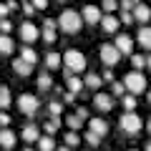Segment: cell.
Listing matches in <instances>:
<instances>
[{"label": "cell", "mask_w": 151, "mask_h": 151, "mask_svg": "<svg viewBox=\"0 0 151 151\" xmlns=\"http://www.w3.org/2000/svg\"><path fill=\"white\" fill-rule=\"evenodd\" d=\"M83 25V18L81 13H76V10H63L58 18V30L60 33H68V35H73V33H78Z\"/></svg>", "instance_id": "1"}, {"label": "cell", "mask_w": 151, "mask_h": 151, "mask_svg": "<svg viewBox=\"0 0 151 151\" xmlns=\"http://www.w3.org/2000/svg\"><path fill=\"white\" fill-rule=\"evenodd\" d=\"M124 86H126V91H129L131 96H141L149 83H146V76L141 73V70H131V73L124 76Z\"/></svg>", "instance_id": "2"}, {"label": "cell", "mask_w": 151, "mask_h": 151, "mask_svg": "<svg viewBox=\"0 0 151 151\" xmlns=\"http://www.w3.org/2000/svg\"><path fill=\"white\" fill-rule=\"evenodd\" d=\"M119 129L124 131V134H129V136L139 134L141 131V116L136 111H124L121 119H119Z\"/></svg>", "instance_id": "3"}, {"label": "cell", "mask_w": 151, "mask_h": 151, "mask_svg": "<svg viewBox=\"0 0 151 151\" xmlns=\"http://www.w3.org/2000/svg\"><path fill=\"white\" fill-rule=\"evenodd\" d=\"M63 65H65V68H70L73 73H81V70H86V55H83L81 50L70 48V50H65V53H63Z\"/></svg>", "instance_id": "4"}, {"label": "cell", "mask_w": 151, "mask_h": 151, "mask_svg": "<svg viewBox=\"0 0 151 151\" xmlns=\"http://www.w3.org/2000/svg\"><path fill=\"white\" fill-rule=\"evenodd\" d=\"M38 108H40V101H38L33 93H20V96H18V111H20V113L33 116Z\"/></svg>", "instance_id": "5"}, {"label": "cell", "mask_w": 151, "mask_h": 151, "mask_svg": "<svg viewBox=\"0 0 151 151\" xmlns=\"http://www.w3.org/2000/svg\"><path fill=\"white\" fill-rule=\"evenodd\" d=\"M98 55H101V60L108 65V68H111V65H116V63L121 60V53H119V48H116L113 43H103L101 48H98Z\"/></svg>", "instance_id": "6"}, {"label": "cell", "mask_w": 151, "mask_h": 151, "mask_svg": "<svg viewBox=\"0 0 151 151\" xmlns=\"http://www.w3.org/2000/svg\"><path fill=\"white\" fill-rule=\"evenodd\" d=\"M38 38H40V30H38V25L33 20H25L20 25V40H25V43H35Z\"/></svg>", "instance_id": "7"}, {"label": "cell", "mask_w": 151, "mask_h": 151, "mask_svg": "<svg viewBox=\"0 0 151 151\" xmlns=\"http://www.w3.org/2000/svg\"><path fill=\"white\" fill-rule=\"evenodd\" d=\"M93 108L101 113H108L113 108V96H108V93H96L93 96Z\"/></svg>", "instance_id": "8"}, {"label": "cell", "mask_w": 151, "mask_h": 151, "mask_svg": "<svg viewBox=\"0 0 151 151\" xmlns=\"http://www.w3.org/2000/svg\"><path fill=\"white\" fill-rule=\"evenodd\" d=\"M116 48H119V53L121 55H134V38L131 35H126V33H121L119 38H116Z\"/></svg>", "instance_id": "9"}, {"label": "cell", "mask_w": 151, "mask_h": 151, "mask_svg": "<svg viewBox=\"0 0 151 151\" xmlns=\"http://www.w3.org/2000/svg\"><path fill=\"white\" fill-rule=\"evenodd\" d=\"M81 18H83V23H88V25H96V23H101L103 13H101V8H96V5H86L83 13H81Z\"/></svg>", "instance_id": "10"}, {"label": "cell", "mask_w": 151, "mask_h": 151, "mask_svg": "<svg viewBox=\"0 0 151 151\" xmlns=\"http://www.w3.org/2000/svg\"><path fill=\"white\" fill-rule=\"evenodd\" d=\"M119 25H121V20L113 15V13H103V18H101V30L103 33H116Z\"/></svg>", "instance_id": "11"}, {"label": "cell", "mask_w": 151, "mask_h": 151, "mask_svg": "<svg viewBox=\"0 0 151 151\" xmlns=\"http://www.w3.org/2000/svg\"><path fill=\"white\" fill-rule=\"evenodd\" d=\"M20 139L28 141V144H33V141L38 144V139H40V129H38L35 124H25V126H23V131H20Z\"/></svg>", "instance_id": "12"}, {"label": "cell", "mask_w": 151, "mask_h": 151, "mask_svg": "<svg viewBox=\"0 0 151 151\" xmlns=\"http://www.w3.org/2000/svg\"><path fill=\"white\" fill-rule=\"evenodd\" d=\"M136 43H139L144 50H151V28L149 25L139 28V33H136Z\"/></svg>", "instance_id": "13"}, {"label": "cell", "mask_w": 151, "mask_h": 151, "mask_svg": "<svg viewBox=\"0 0 151 151\" xmlns=\"http://www.w3.org/2000/svg\"><path fill=\"white\" fill-rule=\"evenodd\" d=\"M88 131H93V134H98L103 139V136L108 134V124L101 119V116H98V119H88Z\"/></svg>", "instance_id": "14"}, {"label": "cell", "mask_w": 151, "mask_h": 151, "mask_svg": "<svg viewBox=\"0 0 151 151\" xmlns=\"http://www.w3.org/2000/svg\"><path fill=\"white\" fill-rule=\"evenodd\" d=\"M13 146H15V134L10 129H0V149L13 151Z\"/></svg>", "instance_id": "15"}, {"label": "cell", "mask_w": 151, "mask_h": 151, "mask_svg": "<svg viewBox=\"0 0 151 151\" xmlns=\"http://www.w3.org/2000/svg\"><path fill=\"white\" fill-rule=\"evenodd\" d=\"M131 13H134V20H139V23H149L151 20V8L144 5V3H139Z\"/></svg>", "instance_id": "16"}, {"label": "cell", "mask_w": 151, "mask_h": 151, "mask_svg": "<svg viewBox=\"0 0 151 151\" xmlns=\"http://www.w3.org/2000/svg\"><path fill=\"white\" fill-rule=\"evenodd\" d=\"M15 50V43H13V38L5 35V33H0V55H10Z\"/></svg>", "instance_id": "17"}, {"label": "cell", "mask_w": 151, "mask_h": 151, "mask_svg": "<svg viewBox=\"0 0 151 151\" xmlns=\"http://www.w3.org/2000/svg\"><path fill=\"white\" fill-rule=\"evenodd\" d=\"M43 63H45V68L55 70V68H60V63H63V55L50 50V53H45V60H43Z\"/></svg>", "instance_id": "18"}, {"label": "cell", "mask_w": 151, "mask_h": 151, "mask_svg": "<svg viewBox=\"0 0 151 151\" xmlns=\"http://www.w3.org/2000/svg\"><path fill=\"white\" fill-rule=\"evenodd\" d=\"M58 146H55V139L48 134H43L40 139H38V151H55Z\"/></svg>", "instance_id": "19"}, {"label": "cell", "mask_w": 151, "mask_h": 151, "mask_svg": "<svg viewBox=\"0 0 151 151\" xmlns=\"http://www.w3.org/2000/svg\"><path fill=\"white\" fill-rule=\"evenodd\" d=\"M13 70H15L18 76H23V78H25V76H30V73H33V65L18 58V60H13Z\"/></svg>", "instance_id": "20"}, {"label": "cell", "mask_w": 151, "mask_h": 151, "mask_svg": "<svg viewBox=\"0 0 151 151\" xmlns=\"http://www.w3.org/2000/svg\"><path fill=\"white\" fill-rule=\"evenodd\" d=\"M20 60H25V63L33 65V63L38 60V53L30 48V45H23V48H20Z\"/></svg>", "instance_id": "21"}, {"label": "cell", "mask_w": 151, "mask_h": 151, "mask_svg": "<svg viewBox=\"0 0 151 151\" xmlns=\"http://www.w3.org/2000/svg\"><path fill=\"white\" fill-rule=\"evenodd\" d=\"M65 83H68V91H70V93H81V91H83V86H86V83H83L81 78H76V76L65 78Z\"/></svg>", "instance_id": "22"}, {"label": "cell", "mask_w": 151, "mask_h": 151, "mask_svg": "<svg viewBox=\"0 0 151 151\" xmlns=\"http://www.w3.org/2000/svg\"><path fill=\"white\" fill-rule=\"evenodd\" d=\"M38 88H40V91H50V88H53V78H50V73H40V76H38Z\"/></svg>", "instance_id": "23"}, {"label": "cell", "mask_w": 151, "mask_h": 151, "mask_svg": "<svg viewBox=\"0 0 151 151\" xmlns=\"http://www.w3.org/2000/svg\"><path fill=\"white\" fill-rule=\"evenodd\" d=\"M60 124H63V121H60V116H55V119H50V121H48V124H45V126H43V131H45V134H48V136H53V134H55V131H58V129H60Z\"/></svg>", "instance_id": "24"}, {"label": "cell", "mask_w": 151, "mask_h": 151, "mask_svg": "<svg viewBox=\"0 0 151 151\" xmlns=\"http://www.w3.org/2000/svg\"><path fill=\"white\" fill-rule=\"evenodd\" d=\"M83 83H86L88 88H98L103 81H101V76H98V73H88L86 78H83Z\"/></svg>", "instance_id": "25"}, {"label": "cell", "mask_w": 151, "mask_h": 151, "mask_svg": "<svg viewBox=\"0 0 151 151\" xmlns=\"http://www.w3.org/2000/svg\"><path fill=\"white\" fill-rule=\"evenodd\" d=\"M8 106H10V88L0 86V108H8Z\"/></svg>", "instance_id": "26"}, {"label": "cell", "mask_w": 151, "mask_h": 151, "mask_svg": "<svg viewBox=\"0 0 151 151\" xmlns=\"http://www.w3.org/2000/svg\"><path fill=\"white\" fill-rule=\"evenodd\" d=\"M121 103H124V108H126V111H134V108H136V103H139V101H136V96L126 93V96H121Z\"/></svg>", "instance_id": "27"}, {"label": "cell", "mask_w": 151, "mask_h": 151, "mask_svg": "<svg viewBox=\"0 0 151 151\" xmlns=\"http://www.w3.org/2000/svg\"><path fill=\"white\" fill-rule=\"evenodd\" d=\"M65 124H68V129H70V131H78V129H81V124H83V121L78 119L76 113H70V116H65Z\"/></svg>", "instance_id": "28"}, {"label": "cell", "mask_w": 151, "mask_h": 151, "mask_svg": "<svg viewBox=\"0 0 151 151\" xmlns=\"http://www.w3.org/2000/svg\"><path fill=\"white\" fill-rule=\"evenodd\" d=\"M78 144H81L78 131H68V134H65V146H70V149H73V146H78Z\"/></svg>", "instance_id": "29"}, {"label": "cell", "mask_w": 151, "mask_h": 151, "mask_svg": "<svg viewBox=\"0 0 151 151\" xmlns=\"http://www.w3.org/2000/svg\"><path fill=\"white\" fill-rule=\"evenodd\" d=\"M48 111H50V116H60V113H63V101H50L48 103Z\"/></svg>", "instance_id": "30"}, {"label": "cell", "mask_w": 151, "mask_h": 151, "mask_svg": "<svg viewBox=\"0 0 151 151\" xmlns=\"http://www.w3.org/2000/svg\"><path fill=\"white\" fill-rule=\"evenodd\" d=\"M131 63H134V70H141V68H146V58L141 53H134L131 55Z\"/></svg>", "instance_id": "31"}, {"label": "cell", "mask_w": 151, "mask_h": 151, "mask_svg": "<svg viewBox=\"0 0 151 151\" xmlns=\"http://www.w3.org/2000/svg\"><path fill=\"white\" fill-rule=\"evenodd\" d=\"M40 38H43V43H55V38H58V35H55V30H48V28H43V33H40Z\"/></svg>", "instance_id": "32"}, {"label": "cell", "mask_w": 151, "mask_h": 151, "mask_svg": "<svg viewBox=\"0 0 151 151\" xmlns=\"http://www.w3.org/2000/svg\"><path fill=\"white\" fill-rule=\"evenodd\" d=\"M83 139H86L88 146H98V144H101V136L93 134V131H86V136H83Z\"/></svg>", "instance_id": "33"}, {"label": "cell", "mask_w": 151, "mask_h": 151, "mask_svg": "<svg viewBox=\"0 0 151 151\" xmlns=\"http://www.w3.org/2000/svg\"><path fill=\"white\" fill-rule=\"evenodd\" d=\"M101 8H103V13H113L116 8H119V0H103Z\"/></svg>", "instance_id": "34"}, {"label": "cell", "mask_w": 151, "mask_h": 151, "mask_svg": "<svg viewBox=\"0 0 151 151\" xmlns=\"http://www.w3.org/2000/svg\"><path fill=\"white\" fill-rule=\"evenodd\" d=\"M113 96H126V86H124V81H121V83H113Z\"/></svg>", "instance_id": "35"}, {"label": "cell", "mask_w": 151, "mask_h": 151, "mask_svg": "<svg viewBox=\"0 0 151 151\" xmlns=\"http://www.w3.org/2000/svg\"><path fill=\"white\" fill-rule=\"evenodd\" d=\"M119 5H121V10H124V13H131L136 8V3H131V0H121Z\"/></svg>", "instance_id": "36"}, {"label": "cell", "mask_w": 151, "mask_h": 151, "mask_svg": "<svg viewBox=\"0 0 151 151\" xmlns=\"http://www.w3.org/2000/svg\"><path fill=\"white\" fill-rule=\"evenodd\" d=\"M121 23H124V25H131V23H136V20H134V13H121Z\"/></svg>", "instance_id": "37"}, {"label": "cell", "mask_w": 151, "mask_h": 151, "mask_svg": "<svg viewBox=\"0 0 151 151\" xmlns=\"http://www.w3.org/2000/svg\"><path fill=\"white\" fill-rule=\"evenodd\" d=\"M10 30H13V23L10 20H0V33H5V35H8Z\"/></svg>", "instance_id": "38"}, {"label": "cell", "mask_w": 151, "mask_h": 151, "mask_svg": "<svg viewBox=\"0 0 151 151\" xmlns=\"http://www.w3.org/2000/svg\"><path fill=\"white\" fill-rule=\"evenodd\" d=\"M30 3H33L35 10H45V8H48V0H30Z\"/></svg>", "instance_id": "39"}, {"label": "cell", "mask_w": 151, "mask_h": 151, "mask_svg": "<svg viewBox=\"0 0 151 151\" xmlns=\"http://www.w3.org/2000/svg\"><path fill=\"white\" fill-rule=\"evenodd\" d=\"M76 116H78V119H81V121H86V119H88V108H86V106L76 108Z\"/></svg>", "instance_id": "40"}, {"label": "cell", "mask_w": 151, "mask_h": 151, "mask_svg": "<svg viewBox=\"0 0 151 151\" xmlns=\"http://www.w3.org/2000/svg\"><path fill=\"white\" fill-rule=\"evenodd\" d=\"M0 126H3V129L10 126V116H8V113H0Z\"/></svg>", "instance_id": "41"}, {"label": "cell", "mask_w": 151, "mask_h": 151, "mask_svg": "<svg viewBox=\"0 0 151 151\" xmlns=\"http://www.w3.org/2000/svg\"><path fill=\"white\" fill-rule=\"evenodd\" d=\"M10 13V8L5 5V3H0V20H5V15Z\"/></svg>", "instance_id": "42"}, {"label": "cell", "mask_w": 151, "mask_h": 151, "mask_svg": "<svg viewBox=\"0 0 151 151\" xmlns=\"http://www.w3.org/2000/svg\"><path fill=\"white\" fill-rule=\"evenodd\" d=\"M33 10H35L33 3H23V13H25V15H33Z\"/></svg>", "instance_id": "43"}, {"label": "cell", "mask_w": 151, "mask_h": 151, "mask_svg": "<svg viewBox=\"0 0 151 151\" xmlns=\"http://www.w3.org/2000/svg\"><path fill=\"white\" fill-rule=\"evenodd\" d=\"M63 101H65V103H76V93H70V91L63 93Z\"/></svg>", "instance_id": "44"}, {"label": "cell", "mask_w": 151, "mask_h": 151, "mask_svg": "<svg viewBox=\"0 0 151 151\" xmlns=\"http://www.w3.org/2000/svg\"><path fill=\"white\" fill-rule=\"evenodd\" d=\"M103 81H113V73H111V68H106V70H103Z\"/></svg>", "instance_id": "45"}, {"label": "cell", "mask_w": 151, "mask_h": 151, "mask_svg": "<svg viewBox=\"0 0 151 151\" xmlns=\"http://www.w3.org/2000/svg\"><path fill=\"white\" fill-rule=\"evenodd\" d=\"M5 5H8V8H10V10H18V0H8Z\"/></svg>", "instance_id": "46"}, {"label": "cell", "mask_w": 151, "mask_h": 151, "mask_svg": "<svg viewBox=\"0 0 151 151\" xmlns=\"http://www.w3.org/2000/svg\"><path fill=\"white\" fill-rule=\"evenodd\" d=\"M55 151H70V146H65V144H63V146H58Z\"/></svg>", "instance_id": "47"}, {"label": "cell", "mask_w": 151, "mask_h": 151, "mask_svg": "<svg viewBox=\"0 0 151 151\" xmlns=\"http://www.w3.org/2000/svg\"><path fill=\"white\" fill-rule=\"evenodd\" d=\"M146 68L151 70V55H149V58H146Z\"/></svg>", "instance_id": "48"}, {"label": "cell", "mask_w": 151, "mask_h": 151, "mask_svg": "<svg viewBox=\"0 0 151 151\" xmlns=\"http://www.w3.org/2000/svg\"><path fill=\"white\" fill-rule=\"evenodd\" d=\"M146 129H149V134H151V119H146Z\"/></svg>", "instance_id": "49"}, {"label": "cell", "mask_w": 151, "mask_h": 151, "mask_svg": "<svg viewBox=\"0 0 151 151\" xmlns=\"http://www.w3.org/2000/svg\"><path fill=\"white\" fill-rule=\"evenodd\" d=\"M146 151H151V141H149V144H146Z\"/></svg>", "instance_id": "50"}, {"label": "cell", "mask_w": 151, "mask_h": 151, "mask_svg": "<svg viewBox=\"0 0 151 151\" xmlns=\"http://www.w3.org/2000/svg\"><path fill=\"white\" fill-rule=\"evenodd\" d=\"M131 3H136V5H139V3H141V0H131Z\"/></svg>", "instance_id": "51"}, {"label": "cell", "mask_w": 151, "mask_h": 151, "mask_svg": "<svg viewBox=\"0 0 151 151\" xmlns=\"http://www.w3.org/2000/svg\"><path fill=\"white\" fill-rule=\"evenodd\" d=\"M149 103H151V91H149Z\"/></svg>", "instance_id": "52"}, {"label": "cell", "mask_w": 151, "mask_h": 151, "mask_svg": "<svg viewBox=\"0 0 151 151\" xmlns=\"http://www.w3.org/2000/svg\"><path fill=\"white\" fill-rule=\"evenodd\" d=\"M58 3H65V0H58Z\"/></svg>", "instance_id": "53"}, {"label": "cell", "mask_w": 151, "mask_h": 151, "mask_svg": "<svg viewBox=\"0 0 151 151\" xmlns=\"http://www.w3.org/2000/svg\"><path fill=\"white\" fill-rule=\"evenodd\" d=\"M131 151H139V149H131Z\"/></svg>", "instance_id": "54"}, {"label": "cell", "mask_w": 151, "mask_h": 151, "mask_svg": "<svg viewBox=\"0 0 151 151\" xmlns=\"http://www.w3.org/2000/svg\"><path fill=\"white\" fill-rule=\"evenodd\" d=\"M25 151H33V149H25Z\"/></svg>", "instance_id": "55"}]
</instances>
